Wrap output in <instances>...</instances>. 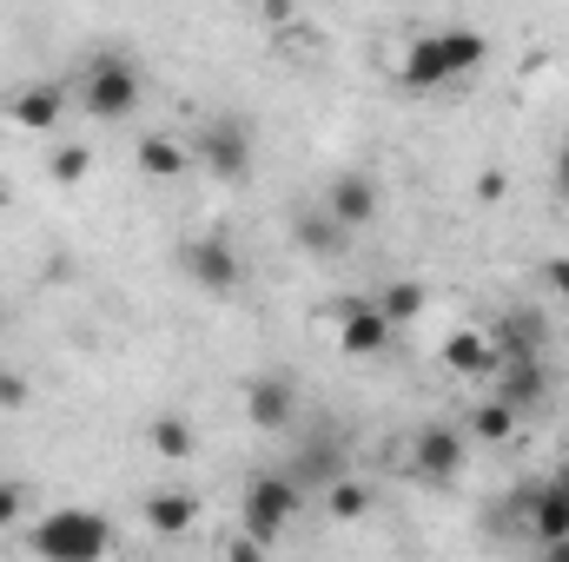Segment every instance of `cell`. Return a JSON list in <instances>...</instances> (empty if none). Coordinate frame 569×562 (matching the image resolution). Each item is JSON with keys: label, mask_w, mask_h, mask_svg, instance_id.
<instances>
[{"label": "cell", "mask_w": 569, "mask_h": 562, "mask_svg": "<svg viewBox=\"0 0 569 562\" xmlns=\"http://www.w3.org/2000/svg\"><path fill=\"white\" fill-rule=\"evenodd\" d=\"M483 53H490V40H483L477 27H437V33H425V40L405 47L398 80H405V87H443V80L483 67Z\"/></svg>", "instance_id": "1"}, {"label": "cell", "mask_w": 569, "mask_h": 562, "mask_svg": "<svg viewBox=\"0 0 569 562\" xmlns=\"http://www.w3.org/2000/svg\"><path fill=\"white\" fill-rule=\"evenodd\" d=\"M107 550H113V523L100 510L60 503L33 523V556L47 562H107Z\"/></svg>", "instance_id": "2"}, {"label": "cell", "mask_w": 569, "mask_h": 562, "mask_svg": "<svg viewBox=\"0 0 569 562\" xmlns=\"http://www.w3.org/2000/svg\"><path fill=\"white\" fill-rule=\"evenodd\" d=\"M80 107L93 120H127L140 113V67L127 53H93L87 73H80Z\"/></svg>", "instance_id": "3"}, {"label": "cell", "mask_w": 569, "mask_h": 562, "mask_svg": "<svg viewBox=\"0 0 569 562\" xmlns=\"http://www.w3.org/2000/svg\"><path fill=\"white\" fill-rule=\"evenodd\" d=\"M298 503H305V490H298L284 470H259L252 490H246V536H252L259 550H272L284 536V523L298 516Z\"/></svg>", "instance_id": "4"}, {"label": "cell", "mask_w": 569, "mask_h": 562, "mask_svg": "<svg viewBox=\"0 0 569 562\" xmlns=\"http://www.w3.org/2000/svg\"><path fill=\"white\" fill-rule=\"evenodd\" d=\"M172 265H179L192 284H206V291H239V279H246V259H239V245H232V239H219V232H206V239H186V245L172 252Z\"/></svg>", "instance_id": "5"}, {"label": "cell", "mask_w": 569, "mask_h": 562, "mask_svg": "<svg viewBox=\"0 0 569 562\" xmlns=\"http://www.w3.org/2000/svg\"><path fill=\"white\" fill-rule=\"evenodd\" d=\"M192 159L219 179H246L252 172V127L246 120H206L192 140Z\"/></svg>", "instance_id": "6"}, {"label": "cell", "mask_w": 569, "mask_h": 562, "mask_svg": "<svg viewBox=\"0 0 569 562\" xmlns=\"http://www.w3.org/2000/svg\"><path fill=\"white\" fill-rule=\"evenodd\" d=\"M463 456H470V443H463V430L457 423H425L418 430V443H411V476L418 483H457L463 476Z\"/></svg>", "instance_id": "7"}, {"label": "cell", "mask_w": 569, "mask_h": 562, "mask_svg": "<svg viewBox=\"0 0 569 562\" xmlns=\"http://www.w3.org/2000/svg\"><path fill=\"white\" fill-rule=\"evenodd\" d=\"M331 324H338V351H345V358H378V351L391 344V324L378 318L371 298H338V304H331Z\"/></svg>", "instance_id": "8"}, {"label": "cell", "mask_w": 569, "mask_h": 562, "mask_svg": "<svg viewBox=\"0 0 569 562\" xmlns=\"http://www.w3.org/2000/svg\"><path fill=\"white\" fill-rule=\"evenodd\" d=\"M325 212H331L345 232H365V225L378 219V179H371V172H338V179L325 185Z\"/></svg>", "instance_id": "9"}, {"label": "cell", "mask_w": 569, "mask_h": 562, "mask_svg": "<svg viewBox=\"0 0 569 562\" xmlns=\"http://www.w3.org/2000/svg\"><path fill=\"white\" fill-rule=\"evenodd\" d=\"M246 418L259 423V430H284V423L298 418V384H291V371H259V378L246 384Z\"/></svg>", "instance_id": "10"}, {"label": "cell", "mask_w": 569, "mask_h": 562, "mask_svg": "<svg viewBox=\"0 0 569 562\" xmlns=\"http://www.w3.org/2000/svg\"><path fill=\"white\" fill-rule=\"evenodd\" d=\"M543 338H550V318H543L537 304H517V311L497 318L490 351H497V364H503V358H543Z\"/></svg>", "instance_id": "11"}, {"label": "cell", "mask_w": 569, "mask_h": 562, "mask_svg": "<svg viewBox=\"0 0 569 562\" xmlns=\"http://www.w3.org/2000/svg\"><path fill=\"white\" fill-rule=\"evenodd\" d=\"M543 398H550V371H543V358H503V364H497V404L530 411V404H543Z\"/></svg>", "instance_id": "12"}, {"label": "cell", "mask_w": 569, "mask_h": 562, "mask_svg": "<svg viewBox=\"0 0 569 562\" xmlns=\"http://www.w3.org/2000/svg\"><path fill=\"white\" fill-rule=\"evenodd\" d=\"M284 476H291L298 490H331V483H338V476H351V470H345V450H338L331 436H311V443L284 463Z\"/></svg>", "instance_id": "13"}, {"label": "cell", "mask_w": 569, "mask_h": 562, "mask_svg": "<svg viewBox=\"0 0 569 562\" xmlns=\"http://www.w3.org/2000/svg\"><path fill=\"white\" fill-rule=\"evenodd\" d=\"M60 113H67V87H20L13 100H7V120L13 127H27V133H47V127H60Z\"/></svg>", "instance_id": "14"}, {"label": "cell", "mask_w": 569, "mask_h": 562, "mask_svg": "<svg viewBox=\"0 0 569 562\" xmlns=\"http://www.w3.org/2000/svg\"><path fill=\"white\" fill-rule=\"evenodd\" d=\"M291 239H298L305 252H318V259H338L351 232H345V225H338L325 205H305V212H291Z\"/></svg>", "instance_id": "15"}, {"label": "cell", "mask_w": 569, "mask_h": 562, "mask_svg": "<svg viewBox=\"0 0 569 562\" xmlns=\"http://www.w3.org/2000/svg\"><path fill=\"white\" fill-rule=\"evenodd\" d=\"M192 523H199V503H192V496H179V490L146 496V530H152V536H166V543H172V536H186Z\"/></svg>", "instance_id": "16"}, {"label": "cell", "mask_w": 569, "mask_h": 562, "mask_svg": "<svg viewBox=\"0 0 569 562\" xmlns=\"http://www.w3.org/2000/svg\"><path fill=\"white\" fill-rule=\"evenodd\" d=\"M443 371H457V378H483V371H497L490 338H483V331H457V338H443Z\"/></svg>", "instance_id": "17"}, {"label": "cell", "mask_w": 569, "mask_h": 562, "mask_svg": "<svg viewBox=\"0 0 569 562\" xmlns=\"http://www.w3.org/2000/svg\"><path fill=\"white\" fill-rule=\"evenodd\" d=\"M371 304H378V318H385V324L398 331V324H411V318H425L430 291H425L418 279H391L385 291H378V298H371Z\"/></svg>", "instance_id": "18"}, {"label": "cell", "mask_w": 569, "mask_h": 562, "mask_svg": "<svg viewBox=\"0 0 569 562\" xmlns=\"http://www.w3.org/2000/svg\"><path fill=\"white\" fill-rule=\"evenodd\" d=\"M530 536H537V543H563L569 536V496L557 483L530 496Z\"/></svg>", "instance_id": "19"}, {"label": "cell", "mask_w": 569, "mask_h": 562, "mask_svg": "<svg viewBox=\"0 0 569 562\" xmlns=\"http://www.w3.org/2000/svg\"><path fill=\"white\" fill-rule=\"evenodd\" d=\"M192 165V145L166 140V133H152V140H140V172L146 179H179Z\"/></svg>", "instance_id": "20"}, {"label": "cell", "mask_w": 569, "mask_h": 562, "mask_svg": "<svg viewBox=\"0 0 569 562\" xmlns=\"http://www.w3.org/2000/svg\"><path fill=\"white\" fill-rule=\"evenodd\" d=\"M152 450H159L166 463H186V456H192V423L172 418V411H166V418H152Z\"/></svg>", "instance_id": "21"}, {"label": "cell", "mask_w": 569, "mask_h": 562, "mask_svg": "<svg viewBox=\"0 0 569 562\" xmlns=\"http://www.w3.org/2000/svg\"><path fill=\"white\" fill-rule=\"evenodd\" d=\"M325 503H331V516H338V523H358V516L371 510V490H365L358 476H338V483L325 490Z\"/></svg>", "instance_id": "22"}, {"label": "cell", "mask_w": 569, "mask_h": 562, "mask_svg": "<svg viewBox=\"0 0 569 562\" xmlns=\"http://www.w3.org/2000/svg\"><path fill=\"white\" fill-rule=\"evenodd\" d=\"M510 430H517V411H510V404H497V398L470 411V436H483V443H497V436H510Z\"/></svg>", "instance_id": "23"}, {"label": "cell", "mask_w": 569, "mask_h": 562, "mask_svg": "<svg viewBox=\"0 0 569 562\" xmlns=\"http://www.w3.org/2000/svg\"><path fill=\"white\" fill-rule=\"evenodd\" d=\"M87 165H93V152H87V145H60V152H53V179H60V185H80V179H87Z\"/></svg>", "instance_id": "24"}, {"label": "cell", "mask_w": 569, "mask_h": 562, "mask_svg": "<svg viewBox=\"0 0 569 562\" xmlns=\"http://www.w3.org/2000/svg\"><path fill=\"white\" fill-rule=\"evenodd\" d=\"M20 503H27V490H20V476H0V530L20 516Z\"/></svg>", "instance_id": "25"}, {"label": "cell", "mask_w": 569, "mask_h": 562, "mask_svg": "<svg viewBox=\"0 0 569 562\" xmlns=\"http://www.w3.org/2000/svg\"><path fill=\"white\" fill-rule=\"evenodd\" d=\"M0 404H7V411L27 404V378H20V371H0Z\"/></svg>", "instance_id": "26"}, {"label": "cell", "mask_w": 569, "mask_h": 562, "mask_svg": "<svg viewBox=\"0 0 569 562\" xmlns=\"http://www.w3.org/2000/svg\"><path fill=\"white\" fill-rule=\"evenodd\" d=\"M226 562H266V550H259L252 536H232V543H226Z\"/></svg>", "instance_id": "27"}, {"label": "cell", "mask_w": 569, "mask_h": 562, "mask_svg": "<svg viewBox=\"0 0 569 562\" xmlns=\"http://www.w3.org/2000/svg\"><path fill=\"white\" fill-rule=\"evenodd\" d=\"M543 279H550V291L569 304V259H550V265H543Z\"/></svg>", "instance_id": "28"}, {"label": "cell", "mask_w": 569, "mask_h": 562, "mask_svg": "<svg viewBox=\"0 0 569 562\" xmlns=\"http://www.w3.org/2000/svg\"><path fill=\"white\" fill-rule=\"evenodd\" d=\"M503 192H510L503 172H477V199H503Z\"/></svg>", "instance_id": "29"}, {"label": "cell", "mask_w": 569, "mask_h": 562, "mask_svg": "<svg viewBox=\"0 0 569 562\" xmlns=\"http://www.w3.org/2000/svg\"><path fill=\"white\" fill-rule=\"evenodd\" d=\"M557 185H563V199H569V133H563V145H557Z\"/></svg>", "instance_id": "30"}, {"label": "cell", "mask_w": 569, "mask_h": 562, "mask_svg": "<svg viewBox=\"0 0 569 562\" xmlns=\"http://www.w3.org/2000/svg\"><path fill=\"white\" fill-rule=\"evenodd\" d=\"M543 562H569V536L563 543H543Z\"/></svg>", "instance_id": "31"}, {"label": "cell", "mask_w": 569, "mask_h": 562, "mask_svg": "<svg viewBox=\"0 0 569 562\" xmlns=\"http://www.w3.org/2000/svg\"><path fill=\"white\" fill-rule=\"evenodd\" d=\"M557 490H563V496H569V456H563V470H557Z\"/></svg>", "instance_id": "32"}, {"label": "cell", "mask_w": 569, "mask_h": 562, "mask_svg": "<svg viewBox=\"0 0 569 562\" xmlns=\"http://www.w3.org/2000/svg\"><path fill=\"white\" fill-rule=\"evenodd\" d=\"M0 205H7V192H0Z\"/></svg>", "instance_id": "33"}]
</instances>
